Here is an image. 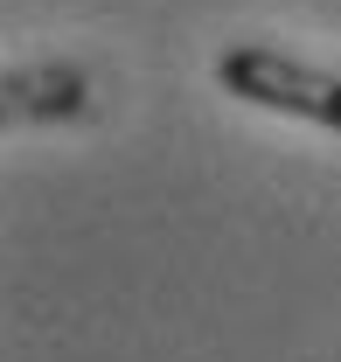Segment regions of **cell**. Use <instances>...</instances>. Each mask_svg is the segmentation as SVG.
Listing matches in <instances>:
<instances>
[{
    "label": "cell",
    "instance_id": "1",
    "mask_svg": "<svg viewBox=\"0 0 341 362\" xmlns=\"http://www.w3.org/2000/svg\"><path fill=\"white\" fill-rule=\"evenodd\" d=\"M216 84L244 105H258V112H286V119L341 133V77L299 63V56H279L265 42H237L216 56Z\"/></svg>",
    "mask_w": 341,
    "mask_h": 362
},
{
    "label": "cell",
    "instance_id": "2",
    "mask_svg": "<svg viewBox=\"0 0 341 362\" xmlns=\"http://www.w3.org/2000/svg\"><path fill=\"white\" fill-rule=\"evenodd\" d=\"M0 112L14 126H56V119H84L91 112V77L70 63H21L0 84Z\"/></svg>",
    "mask_w": 341,
    "mask_h": 362
}]
</instances>
